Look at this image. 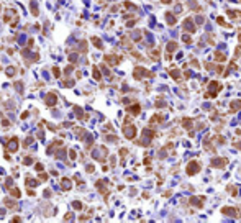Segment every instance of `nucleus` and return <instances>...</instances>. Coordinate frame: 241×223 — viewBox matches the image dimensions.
Segmentation results:
<instances>
[{"label":"nucleus","instance_id":"3","mask_svg":"<svg viewBox=\"0 0 241 223\" xmlns=\"http://www.w3.org/2000/svg\"><path fill=\"white\" fill-rule=\"evenodd\" d=\"M199 171H200V164L197 161H190L187 164V174H189V176H194V174H197Z\"/></svg>","mask_w":241,"mask_h":223},{"label":"nucleus","instance_id":"17","mask_svg":"<svg viewBox=\"0 0 241 223\" xmlns=\"http://www.w3.org/2000/svg\"><path fill=\"white\" fill-rule=\"evenodd\" d=\"M38 13H40V12H38V5H36V2H35V0H31V15L38 16Z\"/></svg>","mask_w":241,"mask_h":223},{"label":"nucleus","instance_id":"14","mask_svg":"<svg viewBox=\"0 0 241 223\" xmlns=\"http://www.w3.org/2000/svg\"><path fill=\"white\" fill-rule=\"evenodd\" d=\"M184 28H186V30H189L190 33H194V30H195V28H194V25H192V20H190V18H187V20L184 21Z\"/></svg>","mask_w":241,"mask_h":223},{"label":"nucleus","instance_id":"28","mask_svg":"<svg viewBox=\"0 0 241 223\" xmlns=\"http://www.w3.org/2000/svg\"><path fill=\"white\" fill-rule=\"evenodd\" d=\"M75 156H77V153H75V149H69V157L74 161L75 159Z\"/></svg>","mask_w":241,"mask_h":223},{"label":"nucleus","instance_id":"26","mask_svg":"<svg viewBox=\"0 0 241 223\" xmlns=\"http://www.w3.org/2000/svg\"><path fill=\"white\" fill-rule=\"evenodd\" d=\"M72 207H74L75 210H80V208H82V203H80L79 200H75V202H72Z\"/></svg>","mask_w":241,"mask_h":223},{"label":"nucleus","instance_id":"23","mask_svg":"<svg viewBox=\"0 0 241 223\" xmlns=\"http://www.w3.org/2000/svg\"><path fill=\"white\" fill-rule=\"evenodd\" d=\"M53 76L58 77V79L61 77V69H59V67H53Z\"/></svg>","mask_w":241,"mask_h":223},{"label":"nucleus","instance_id":"16","mask_svg":"<svg viewBox=\"0 0 241 223\" xmlns=\"http://www.w3.org/2000/svg\"><path fill=\"white\" fill-rule=\"evenodd\" d=\"M38 184H40V181H38V179H26V185H28V187H36V185H38Z\"/></svg>","mask_w":241,"mask_h":223},{"label":"nucleus","instance_id":"9","mask_svg":"<svg viewBox=\"0 0 241 223\" xmlns=\"http://www.w3.org/2000/svg\"><path fill=\"white\" fill-rule=\"evenodd\" d=\"M120 61L121 59L118 57V56H105V62L107 64H110V66H116Z\"/></svg>","mask_w":241,"mask_h":223},{"label":"nucleus","instance_id":"32","mask_svg":"<svg viewBox=\"0 0 241 223\" xmlns=\"http://www.w3.org/2000/svg\"><path fill=\"white\" fill-rule=\"evenodd\" d=\"M71 72H72V66H69V67H66V69H64V74H66V76H69Z\"/></svg>","mask_w":241,"mask_h":223},{"label":"nucleus","instance_id":"12","mask_svg":"<svg viewBox=\"0 0 241 223\" xmlns=\"http://www.w3.org/2000/svg\"><path fill=\"white\" fill-rule=\"evenodd\" d=\"M176 49H177L176 41H171L169 46H167V59H171V53H172V51H176Z\"/></svg>","mask_w":241,"mask_h":223},{"label":"nucleus","instance_id":"30","mask_svg":"<svg viewBox=\"0 0 241 223\" xmlns=\"http://www.w3.org/2000/svg\"><path fill=\"white\" fill-rule=\"evenodd\" d=\"M216 57H215V59H218V61H225V56H223V54H221V53H216Z\"/></svg>","mask_w":241,"mask_h":223},{"label":"nucleus","instance_id":"19","mask_svg":"<svg viewBox=\"0 0 241 223\" xmlns=\"http://www.w3.org/2000/svg\"><path fill=\"white\" fill-rule=\"evenodd\" d=\"M167 23L169 25H176V16H172V13H167Z\"/></svg>","mask_w":241,"mask_h":223},{"label":"nucleus","instance_id":"25","mask_svg":"<svg viewBox=\"0 0 241 223\" xmlns=\"http://www.w3.org/2000/svg\"><path fill=\"white\" fill-rule=\"evenodd\" d=\"M5 205H7L8 208H15V207H16V205H15L13 202H12L10 198H5Z\"/></svg>","mask_w":241,"mask_h":223},{"label":"nucleus","instance_id":"31","mask_svg":"<svg viewBox=\"0 0 241 223\" xmlns=\"http://www.w3.org/2000/svg\"><path fill=\"white\" fill-rule=\"evenodd\" d=\"M74 110H75V113H77V117H79V118H82V117H84V115H82V110H80L79 107H75Z\"/></svg>","mask_w":241,"mask_h":223},{"label":"nucleus","instance_id":"13","mask_svg":"<svg viewBox=\"0 0 241 223\" xmlns=\"http://www.w3.org/2000/svg\"><path fill=\"white\" fill-rule=\"evenodd\" d=\"M92 76H94V79H95V81H100V79H102L100 69H99L97 66H94V67H92Z\"/></svg>","mask_w":241,"mask_h":223},{"label":"nucleus","instance_id":"24","mask_svg":"<svg viewBox=\"0 0 241 223\" xmlns=\"http://www.w3.org/2000/svg\"><path fill=\"white\" fill-rule=\"evenodd\" d=\"M223 213H230V217H236L235 215V210H233V208H223Z\"/></svg>","mask_w":241,"mask_h":223},{"label":"nucleus","instance_id":"20","mask_svg":"<svg viewBox=\"0 0 241 223\" xmlns=\"http://www.w3.org/2000/svg\"><path fill=\"white\" fill-rule=\"evenodd\" d=\"M7 76H8V77H13V76H15V67H12V66L7 67Z\"/></svg>","mask_w":241,"mask_h":223},{"label":"nucleus","instance_id":"36","mask_svg":"<svg viewBox=\"0 0 241 223\" xmlns=\"http://www.w3.org/2000/svg\"><path fill=\"white\" fill-rule=\"evenodd\" d=\"M0 12H2V5H0Z\"/></svg>","mask_w":241,"mask_h":223},{"label":"nucleus","instance_id":"4","mask_svg":"<svg viewBox=\"0 0 241 223\" xmlns=\"http://www.w3.org/2000/svg\"><path fill=\"white\" fill-rule=\"evenodd\" d=\"M21 56L26 57V61H28V62L38 61V53H30V48H26V49L21 51Z\"/></svg>","mask_w":241,"mask_h":223},{"label":"nucleus","instance_id":"6","mask_svg":"<svg viewBox=\"0 0 241 223\" xmlns=\"http://www.w3.org/2000/svg\"><path fill=\"white\" fill-rule=\"evenodd\" d=\"M133 76H135V79H141V77H144V76H151L149 72L146 71L144 67H136L135 69V72H133Z\"/></svg>","mask_w":241,"mask_h":223},{"label":"nucleus","instance_id":"8","mask_svg":"<svg viewBox=\"0 0 241 223\" xmlns=\"http://www.w3.org/2000/svg\"><path fill=\"white\" fill-rule=\"evenodd\" d=\"M107 154V149L105 148H99V151H92V156L99 159V161H103V156Z\"/></svg>","mask_w":241,"mask_h":223},{"label":"nucleus","instance_id":"7","mask_svg":"<svg viewBox=\"0 0 241 223\" xmlns=\"http://www.w3.org/2000/svg\"><path fill=\"white\" fill-rule=\"evenodd\" d=\"M18 138H12L10 141H8V144H7V148H8V151L10 153H15V151H18Z\"/></svg>","mask_w":241,"mask_h":223},{"label":"nucleus","instance_id":"11","mask_svg":"<svg viewBox=\"0 0 241 223\" xmlns=\"http://www.w3.org/2000/svg\"><path fill=\"white\" fill-rule=\"evenodd\" d=\"M140 110H141V107L138 105V103H135V105L128 107V112H130L131 115H140Z\"/></svg>","mask_w":241,"mask_h":223},{"label":"nucleus","instance_id":"21","mask_svg":"<svg viewBox=\"0 0 241 223\" xmlns=\"http://www.w3.org/2000/svg\"><path fill=\"white\" fill-rule=\"evenodd\" d=\"M77 57H79V56H77V53H75V54H74V53H71V54H69V61L74 64V62H77Z\"/></svg>","mask_w":241,"mask_h":223},{"label":"nucleus","instance_id":"5","mask_svg":"<svg viewBox=\"0 0 241 223\" xmlns=\"http://www.w3.org/2000/svg\"><path fill=\"white\" fill-rule=\"evenodd\" d=\"M45 102H46V105L54 107L56 103H58V97H56V94H54V92H51V94H48V95H46Z\"/></svg>","mask_w":241,"mask_h":223},{"label":"nucleus","instance_id":"2","mask_svg":"<svg viewBox=\"0 0 241 223\" xmlns=\"http://www.w3.org/2000/svg\"><path fill=\"white\" fill-rule=\"evenodd\" d=\"M123 135H125L128 140H133V138L136 136V128H135V125H130V123H128V125H125V127H123Z\"/></svg>","mask_w":241,"mask_h":223},{"label":"nucleus","instance_id":"18","mask_svg":"<svg viewBox=\"0 0 241 223\" xmlns=\"http://www.w3.org/2000/svg\"><path fill=\"white\" fill-rule=\"evenodd\" d=\"M92 43H94V46H95V48H99V49H102V48H103V44H102V41L99 40L97 36H94V38H92Z\"/></svg>","mask_w":241,"mask_h":223},{"label":"nucleus","instance_id":"29","mask_svg":"<svg viewBox=\"0 0 241 223\" xmlns=\"http://www.w3.org/2000/svg\"><path fill=\"white\" fill-rule=\"evenodd\" d=\"M15 89L18 92H23V87H21V82H15Z\"/></svg>","mask_w":241,"mask_h":223},{"label":"nucleus","instance_id":"35","mask_svg":"<svg viewBox=\"0 0 241 223\" xmlns=\"http://www.w3.org/2000/svg\"><path fill=\"white\" fill-rule=\"evenodd\" d=\"M87 172H94V166H87Z\"/></svg>","mask_w":241,"mask_h":223},{"label":"nucleus","instance_id":"15","mask_svg":"<svg viewBox=\"0 0 241 223\" xmlns=\"http://www.w3.org/2000/svg\"><path fill=\"white\" fill-rule=\"evenodd\" d=\"M225 162H226V159H215V161H212V166L213 167H223Z\"/></svg>","mask_w":241,"mask_h":223},{"label":"nucleus","instance_id":"27","mask_svg":"<svg viewBox=\"0 0 241 223\" xmlns=\"http://www.w3.org/2000/svg\"><path fill=\"white\" fill-rule=\"evenodd\" d=\"M31 162H33V157H30V156H26L25 159H23V164H26V166H30Z\"/></svg>","mask_w":241,"mask_h":223},{"label":"nucleus","instance_id":"34","mask_svg":"<svg viewBox=\"0 0 241 223\" xmlns=\"http://www.w3.org/2000/svg\"><path fill=\"white\" fill-rule=\"evenodd\" d=\"M36 171H43V164H36Z\"/></svg>","mask_w":241,"mask_h":223},{"label":"nucleus","instance_id":"10","mask_svg":"<svg viewBox=\"0 0 241 223\" xmlns=\"http://www.w3.org/2000/svg\"><path fill=\"white\" fill-rule=\"evenodd\" d=\"M61 187H62V190H71L72 189V182L67 177H62L61 179Z\"/></svg>","mask_w":241,"mask_h":223},{"label":"nucleus","instance_id":"22","mask_svg":"<svg viewBox=\"0 0 241 223\" xmlns=\"http://www.w3.org/2000/svg\"><path fill=\"white\" fill-rule=\"evenodd\" d=\"M12 195L18 198V197H21V192H20V190H18L16 187H13V189H12Z\"/></svg>","mask_w":241,"mask_h":223},{"label":"nucleus","instance_id":"33","mask_svg":"<svg viewBox=\"0 0 241 223\" xmlns=\"http://www.w3.org/2000/svg\"><path fill=\"white\" fill-rule=\"evenodd\" d=\"M5 185H7V187H8V190H10V187H12V179H7Z\"/></svg>","mask_w":241,"mask_h":223},{"label":"nucleus","instance_id":"1","mask_svg":"<svg viewBox=\"0 0 241 223\" xmlns=\"http://www.w3.org/2000/svg\"><path fill=\"white\" fill-rule=\"evenodd\" d=\"M3 20H5L7 23H10L12 26H15L16 23H18V13H16V12L13 10V8H7Z\"/></svg>","mask_w":241,"mask_h":223}]
</instances>
